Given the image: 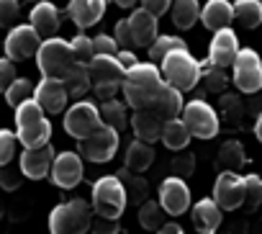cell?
Here are the masks:
<instances>
[{"label": "cell", "instance_id": "6da1fadb", "mask_svg": "<svg viewBox=\"0 0 262 234\" xmlns=\"http://www.w3.org/2000/svg\"><path fill=\"white\" fill-rule=\"evenodd\" d=\"M162 77L170 88L180 90V93H188L198 85L201 80V65L190 57L188 49H178L172 54H167L162 62Z\"/></svg>", "mask_w": 262, "mask_h": 234}, {"label": "cell", "instance_id": "7a4b0ae2", "mask_svg": "<svg viewBox=\"0 0 262 234\" xmlns=\"http://www.w3.org/2000/svg\"><path fill=\"white\" fill-rule=\"evenodd\" d=\"M93 221V206L75 198L70 203L57 206L49 214V231L52 234H85Z\"/></svg>", "mask_w": 262, "mask_h": 234}, {"label": "cell", "instance_id": "3957f363", "mask_svg": "<svg viewBox=\"0 0 262 234\" xmlns=\"http://www.w3.org/2000/svg\"><path fill=\"white\" fill-rule=\"evenodd\" d=\"M36 65H39V70H41L44 77L62 80L75 67V54H72L70 41L44 39L41 47H39V52H36Z\"/></svg>", "mask_w": 262, "mask_h": 234}, {"label": "cell", "instance_id": "277c9868", "mask_svg": "<svg viewBox=\"0 0 262 234\" xmlns=\"http://www.w3.org/2000/svg\"><path fill=\"white\" fill-rule=\"evenodd\" d=\"M126 190L116 175H105L93 185V214L105 219H121L126 211Z\"/></svg>", "mask_w": 262, "mask_h": 234}, {"label": "cell", "instance_id": "5b68a950", "mask_svg": "<svg viewBox=\"0 0 262 234\" xmlns=\"http://www.w3.org/2000/svg\"><path fill=\"white\" fill-rule=\"evenodd\" d=\"M183 121L195 139H213L219 134V116L203 100H190L188 105H183Z\"/></svg>", "mask_w": 262, "mask_h": 234}, {"label": "cell", "instance_id": "8992f818", "mask_svg": "<svg viewBox=\"0 0 262 234\" xmlns=\"http://www.w3.org/2000/svg\"><path fill=\"white\" fill-rule=\"evenodd\" d=\"M103 126V121H100V111L93 105V103H88V100H80V103H75L67 113H64V129H67V134L72 137V139H88L90 134H95L98 129Z\"/></svg>", "mask_w": 262, "mask_h": 234}, {"label": "cell", "instance_id": "52a82bcc", "mask_svg": "<svg viewBox=\"0 0 262 234\" xmlns=\"http://www.w3.org/2000/svg\"><path fill=\"white\" fill-rule=\"evenodd\" d=\"M234 85L242 93H257L262 88V59L254 49H239L234 62Z\"/></svg>", "mask_w": 262, "mask_h": 234}, {"label": "cell", "instance_id": "ba28073f", "mask_svg": "<svg viewBox=\"0 0 262 234\" xmlns=\"http://www.w3.org/2000/svg\"><path fill=\"white\" fill-rule=\"evenodd\" d=\"M41 36L36 34V29L29 26H13L11 34L6 36V57L11 62H24L29 57H36L39 47H41Z\"/></svg>", "mask_w": 262, "mask_h": 234}, {"label": "cell", "instance_id": "9c48e42d", "mask_svg": "<svg viewBox=\"0 0 262 234\" xmlns=\"http://www.w3.org/2000/svg\"><path fill=\"white\" fill-rule=\"evenodd\" d=\"M116 150H118V132L108 126H100L95 134L80 142V157L90 162H108L116 155Z\"/></svg>", "mask_w": 262, "mask_h": 234}, {"label": "cell", "instance_id": "30bf717a", "mask_svg": "<svg viewBox=\"0 0 262 234\" xmlns=\"http://www.w3.org/2000/svg\"><path fill=\"white\" fill-rule=\"evenodd\" d=\"M213 201L221 211H234L244 203V178L236 173H219L213 183Z\"/></svg>", "mask_w": 262, "mask_h": 234}, {"label": "cell", "instance_id": "8fae6325", "mask_svg": "<svg viewBox=\"0 0 262 234\" xmlns=\"http://www.w3.org/2000/svg\"><path fill=\"white\" fill-rule=\"evenodd\" d=\"M236 54H239L236 34H234L231 29L216 31V36H213V41H211V52H208V65H211V67H219V70L234 67Z\"/></svg>", "mask_w": 262, "mask_h": 234}, {"label": "cell", "instance_id": "7c38bea8", "mask_svg": "<svg viewBox=\"0 0 262 234\" xmlns=\"http://www.w3.org/2000/svg\"><path fill=\"white\" fill-rule=\"evenodd\" d=\"M160 206L165 208V214L170 216H180L188 211L190 206V190L188 185L183 183V178H167L160 188Z\"/></svg>", "mask_w": 262, "mask_h": 234}, {"label": "cell", "instance_id": "4fadbf2b", "mask_svg": "<svg viewBox=\"0 0 262 234\" xmlns=\"http://www.w3.org/2000/svg\"><path fill=\"white\" fill-rule=\"evenodd\" d=\"M49 175L59 188H75L82 180V157L77 152H59Z\"/></svg>", "mask_w": 262, "mask_h": 234}, {"label": "cell", "instance_id": "5bb4252c", "mask_svg": "<svg viewBox=\"0 0 262 234\" xmlns=\"http://www.w3.org/2000/svg\"><path fill=\"white\" fill-rule=\"evenodd\" d=\"M54 157H57L54 150H52L49 144H44V147H36V150H24L18 165H21V170H24L26 178L41 180V178H47V175L52 173Z\"/></svg>", "mask_w": 262, "mask_h": 234}, {"label": "cell", "instance_id": "9a60e30c", "mask_svg": "<svg viewBox=\"0 0 262 234\" xmlns=\"http://www.w3.org/2000/svg\"><path fill=\"white\" fill-rule=\"evenodd\" d=\"M34 100L44 108V113H59V111H64L70 95H67L62 80L44 77V80L36 85V90H34Z\"/></svg>", "mask_w": 262, "mask_h": 234}, {"label": "cell", "instance_id": "2e32d148", "mask_svg": "<svg viewBox=\"0 0 262 234\" xmlns=\"http://www.w3.org/2000/svg\"><path fill=\"white\" fill-rule=\"evenodd\" d=\"M123 82L137 85V88H139V90H144L149 98H155V95L162 90L165 77H162V72H160L155 65L139 62V65H134V67H128V70H126V80H123Z\"/></svg>", "mask_w": 262, "mask_h": 234}, {"label": "cell", "instance_id": "e0dca14e", "mask_svg": "<svg viewBox=\"0 0 262 234\" xmlns=\"http://www.w3.org/2000/svg\"><path fill=\"white\" fill-rule=\"evenodd\" d=\"M88 72H90V82L93 85H100V82H118L123 85L126 80V70L121 67V62L116 57H93V62L88 65Z\"/></svg>", "mask_w": 262, "mask_h": 234}, {"label": "cell", "instance_id": "ac0fdd59", "mask_svg": "<svg viewBox=\"0 0 262 234\" xmlns=\"http://www.w3.org/2000/svg\"><path fill=\"white\" fill-rule=\"evenodd\" d=\"M105 13V0H70L67 6V16L80 26V29H90L95 26Z\"/></svg>", "mask_w": 262, "mask_h": 234}, {"label": "cell", "instance_id": "d6986e66", "mask_svg": "<svg viewBox=\"0 0 262 234\" xmlns=\"http://www.w3.org/2000/svg\"><path fill=\"white\" fill-rule=\"evenodd\" d=\"M131 126H134V134H137L139 142L152 144V142L162 139V126H165V121L160 119L152 108H144V111H137V113H134Z\"/></svg>", "mask_w": 262, "mask_h": 234}, {"label": "cell", "instance_id": "ffe728a7", "mask_svg": "<svg viewBox=\"0 0 262 234\" xmlns=\"http://www.w3.org/2000/svg\"><path fill=\"white\" fill-rule=\"evenodd\" d=\"M201 21L213 34L221 29H229V24L234 21V3H229V0H208L201 11Z\"/></svg>", "mask_w": 262, "mask_h": 234}, {"label": "cell", "instance_id": "44dd1931", "mask_svg": "<svg viewBox=\"0 0 262 234\" xmlns=\"http://www.w3.org/2000/svg\"><path fill=\"white\" fill-rule=\"evenodd\" d=\"M162 121H172V119H178L180 116V111H183V93L180 90H175V88H170L167 82L162 85V90L152 98V105H149Z\"/></svg>", "mask_w": 262, "mask_h": 234}, {"label": "cell", "instance_id": "7402d4cb", "mask_svg": "<svg viewBox=\"0 0 262 234\" xmlns=\"http://www.w3.org/2000/svg\"><path fill=\"white\" fill-rule=\"evenodd\" d=\"M193 226L198 234H213L221 226V208L213 198L198 201L193 206Z\"/></svg>", "mask_w": 262, "mask_h": 234}, {"label": "cell", "instance_id": "603a6c76", "mask_svg": "<svg viewBox=\"0 0 262 234\" xmlns=\"http://www.w3.org/2000/svg\"><path fill=\"white\" fill-rule=\"evenodd\" d=\"M59 11L52 3H36L31 11V26L36 29V34L41 39H54V34L59 31Z\"/></svg>", "mask_w": 262, "mask_h": 234}, {"label": "cell", "instance_id": "cb8c5ba5", "mask_svg": "<svg viewBox=\"0 0 262 234\" xmlns=\"http://www.w3.org/2000/svg\"><path fill=\"white\" fill-rule=\"evenodd\" d=\"M128 26L134 31L137 47H152L157 41V18L152 13H147L144 8H139L128 16Z\"/></svg>", "mask_w": 262, "mask_h": 234}, {"label": "cell", "instance_id": "d4e9b609", "mask_svg": "<svg viewBox=\"0 0 262 234\" xmlns=\"http://www.w3.org/2000/svg\"><path fill=\"white\" fill-rule=\"evenodd\" d=\"M16 137H18V142L24 144V150L44 147V144H49L52 124H49V119H44V121H39V124H34V126H24V129H18Z\"/></svg>", "mask_w": 262, "mask_h": 234}, {"label": "cell", "instance_id": "484cf974", "mask_svg": "<svg viewBox=\"0 0 262 234\" xmlns=\"http://www.w3.org/2000/svg\"><path fill=\"white\" fill-rule=\"evenodd\" d=\"M116 178L121 180V185H123L128 201H137V203H144V201H147V196H149V185H147V180H144L139 173H131V170L123 167V170H118Z\"/></svg>", "mask_w": 262, "mask_h": 234}, {"label": "cell", "instance_id": "4316f807", "mask_svg": "<svg viewBox=\"0 0 262 234\" xmlns=\"http://www.w3.org/2000/svg\"><path fill=\"white\" fill-rule=\"evenodd\" d=\"M62 85H64V90H67V95H70V98H82V95H85V93L93 88L88 67L75 62V67H72V70H70L64 77H62Z\"/></svg>", "mask_w": 262, "mask_h": 234}, {"label": "cell", "instance_id": "83f0119b", "mask_svg": "<svg viewBox=\"0 0 262 234\" xmlns=\"http://www.w3.org/2000/svg\"><path fill=\"white\" fill-rule=\"evenodd\" d=\"M190 139H193V137H190V132H188V126H185V121H183V119L165 121V126H162V142H165V147H167V150L180 152V150H185V147H188V142H190Z\"/></svg>", "mask_w": 262, "mask_h": 234}, {"label": "cell", "instance_id": "f1b7e54d", "mask_svg": "<svg viewBox=\"0 0 262 234\" xmlns=\"http://www.w3.org/2000/svg\"><path fill=\"white\" fill-rule=\"evenodd\" d=\"M152 160H155V152H152V147L147 142L137 139L134 144H128V150H126V170L142 175L152 165Z\"/></svg>", "mask_w": 262, "mask_h": 234}, {"label": "cell", "instance_id": "f546056e", "mask_svg": "<svg viewBox=\"0 0 262 234\" xmlns=\"http://www.w3.org/2000/svg\"><path fill=\"white\" fill-rule=\"evenodd\" d=\"M244 162H247V155H244V147L239 144V142H226L224 147H221V152H219V160H216V165H219V170L221 173H236V170H242L244 167Z\"/></svg>", "mask_w": 262, "mask_h": 234}, {"label": "cell", "instance_id": "4dcf8cb0", "mask_svg": "<svg viewBox=\"0 0 262 234\" xmlns=\"http://www.w3.org/2000/svg\"><path fill=\"white\" fill-rule=\"evenodd\" d=\"M234 21H239L244 29H257L262 24V3L259 0H236Z\"/></svg>", "mask_w": 262, "mask_h": 234}, {"label": "cell", "instance_id": "1f68e13d", "mask_svg": "<svg viewBox=\"0 0 262 234\" xmlns=\"http://www.w3.org/2000/svg\"><path fill=\"white\" fill-rule=\"evenodd\" d=\"M172 24L183 31H188L198 18H201V8H198V0H175L172 3Z\"/></svg>", "mask_w": 262, "mask_h": 234}, {"label": "cell", "instance_id": "d6a6232c", "mask_svg": "<svg viewBox=\"0 0 262 234\" xmlns=\"http://www.w3.org/2000/svg\"><path fill=\"white\" fill-rule=\"evenodd\" d=\"M100 121H103V126H108V129H113V132L126 129L128 119H126L123 103H118V100H105L103 108H100Z\"/></svg>", "mask_w": 262, "mask_h": 234}, {"label": "cell", "instance_id": "836d02e7", "mask_svg": "<svg viewBox=\"0 0 262 234\" xmlns=\"http://www.w3.org/2000/svg\"><path fill=\"white\" fill-rule=\"evenodd\" d=\"M139 221H142V226L144 229H149V231H157V229H162L165 224V208L157 203V201H144L142 206H139Z\"/></svg>", "mask_w": 262, "mask_h": 234}, {"label": "cell", "instance_id": "e575fe53", "mask_svg": "<svg viewBox=\"0 0 262 234\" xmlns=\"http://www.w3.org/2000/svg\"><path fill=\"white\" fill-rule=\"evenodd\" d=\"M39 121H44V108H41L34 98L26 100V103H21V105L16 108V126H18V129L34 126V124H39Z\"/></svg>", "mask_w": 262, "mask_h": 234}, {"label": "cell", "instance_id": "d590c367", "mask_svg": "<svg viewBox=\"0 0 262 234\" xmlns=\"http://www.w3.org/2000/svg\"><path fill=\"white\" fill-rule=\"evenodd\" d=\"M178 49H188L180 36H157V41L149 47V59L152 62H162L167 54H172Z\"/></svg>", "mask_w": 262, "mask_h": 234}, {"label": "cell", "instance_id": "8d00e7d4", "mask_svg": "<svg viewBox=\"0 0 262 234\" xmlns=\"http://www.w3.org/2000/svg\"><path fill=\"white\" fill-rule=\"evenodd\" d=\"M31 98H34V85L21 77H16V82L6 90V105H11V108H18L21 103H26Z\"/></svg>", "mask_w": 262, "mask_h": 234}, {"label": "cell", "instance_id": "74e56055", "mask_svg": "<svg viewBox=\"0 0 262 234\" xmlns=\"http://www.w3.org/2000/svg\"><path fill=\"white\" fill-rule=\"evenodd\" d=\"M262 203V178L259 175H247L244 178V208L254 211Z\"/></svg>", "mask_w": 262, "mask_h": 234}, {"label": "cell", "instance_id": "f35d334b", "mask_svg": "<svg viewBox=\"0 0 262 234\" xmlns=\"http://www.w3.org/2000/svg\"><path fill=\"white\" fill-rule=\"evenodd\" d=\"M70 47H72V54H75V62L77 65H90L93 62V57H95V49H93V39H88L85 34H77L72 41H70Z\"/></svg>", "mask_w": 262, "mask_h": 234}, {"label": "cell", "instance_id": "ab89813d", "mask_svg": "<svg viewBox=\"0 0 262 234\" xmlns=\"http://www.w3.org/2000/svg\"><path fill=\"white\" fill-rule=\"evenodd\" d=\"M121 90H123V98H126V103L134 108V111H144V108H149L152 105V98L144 93V90H139L137 85H128V82H123L121 85Z\"/></svg>", "mask_w": 262, "mask_h": 234}, {"label": "cell", "instance_id": "60d3db41", "mask_svg": "<svg viewBox=\"0 0 262 234\" xmlns=\"http://www.w3.org/2000/svg\"><path fill=\"white\" fill-rule=\"evenodd\" d=\"M24 178H26V175H24L21 165L16 167L13 162H8V165L0 167V185H3L6 190H16V188L21 185V180H24Z\"/></svg>", "mask_w": 262, "mask_h": 234}, {"label": "cell", "instance_id": "b9f144b4", "mask_svg": "<svg viewBox=\"0 0 262 234\" xmlns=\"http://www.w3.org/2000/svg\"><path fill=\"white\" fill-rule=\"evenodd\" d=\"M16 142L18 137L8 129H0V167L13 162V155H16Z\"/></svg>", "mask_w": 262, "mask_h": 234}, {"label": "cell", "instance_id": "7bdbcfd3", "mask_svg": "<svg viewBox=\"0 0 262 234\" xmlns=\"http://www.w3.org/2000/svg\"><path fill=\"white\" fill-rule=\"evenodd\" d=\"M18 0H0V26L3 29H11L18 21Z\"/></svg>", "mask_w": 262, "mask_h": 234}, {"label": "cell", "instance_id": "ee69618b", "mask_svg": "<svg viewBox=\"0 0 262 234\" xmlns=\"http://www.w3.org/2000/svg\"><path fill=\"white\" fill-rule=\"evenodd\" d=\"M201 77L206 80V88L211 90V93H221L224 90V85H226V77H224V70H219V67H201Z\"/></svg>", "mask_w": 262, "mask_h": 234}, {"label": "cell", "instance_id": "f6af8a7d", "mask_svg": "<svg viewBox=\"0 0 262 234\" xmlns=\"http://www.w3.org/2000/svg\"><path fill=\"white\" fill-rule=\"evenodd\" d=\"M193 170H195V157H193L190 152H183V155H178V157L172 160V173H175V178H188V175H193Z\"/></svg>", "mask_w": 262, "mask_h": 234}, {"label": "cell", "instance_id": "bcb514c9", "mask_svg": "<svg viewBox=\"0 0 262 234\" xmlns=\"http://www.w3.org/2000/svg\"><path fill=\"white\" fill-rule=\"evenodd\" d=\"M90 231H93V234H118V231H121V224H118V219L93 216V221H90Z\"/></svg>", "mask_w": 262, "mask_h": 234}, {"label": "cell", "instance_id": "7dc6e473", "mask_svg": "<svg viewBox=\"0 0 262 234\" xmlns=\"http://www.w3.org/2000/svg\"><path fill=\"white\" fill-rule=\"evenodd\" d=\"M116 44L123 47V49H134L137 47L134 31H131V26H128V18H123V21L116 24Z\"/></svg>", "mask_w": 262, "mask_h": 234}, {"label": "cell", "instance_id": "c3c4849f", "mask_svg": "<svg viewBox=\"0 0 262 234\" xmlns=\"http://www.w3.org/2000/svg\"><path fill=\"white\" fill-rule=\"evenodd\" d=\"M93 49H95V57H98V54H103V57H116V54H118L116 39H113V36H105V34H100V36L93 39Z\"/></svg>", "mask_w": 262, "mask_h": 234}, {"label": "cell", "instance_id": "681fc988", "mask_svg": "<svg viewBox=\"0 0 262 234\" xmlns=\"http://www.w3.org/2000/svg\"><path fill=\"white\" fill-rule=\"evenodd\" d=\"M16 82V67L13 62L6 57V59H0V93L6 95V90Z\"/></svg>", "mask_w": 262, "mask_h": 234}, {"label": "cell", "instance_id": "f907efd6", "mask_svg": "<svg viewBox=\"0 0 262 234\" xmlns=\"http://www.w3.org/2000/svg\"><path fill=\"white\" fill-rule=\"evenodd\" d=\"M142 8L157 18V16H165L172 8V0H142Z\"/></svg>", "mask_w": 262, "mask_h": 234}, {"label": "cell", "instance_id": "816d5d0a", "mask_svg": "<svg viewBox=\"0 0 262 234\" xmlns=\"http://www.w3.org/2000/svg\"><path fill=\"white\" fill-rule=\"evenodd\" d=\"M118 82H100V85H93V90H95V95L105 103V100H113V95L118 93Z\"/></svg>", "mask_w": 262, "mask_h": 234}, {"label": "cell", "instance_id": "f5cc1de1", "mask_svg": "<svg viewBox=\"0 0 262 234\" xmlns=\"http://www.w3.org/2000/svg\"><path fill=\"white\" fill-rule=\"evenodd\" d=\"M116 59L121 62V67L123 70H128V67H134V65H139V59H137V54L131 52V49H118V54H116Z\"/></svg>", "mask_w": 262, "mask_h": 234}, {"label": "cell", "instance_id": "db71d44e", "mask_svg": "<svg viewBox=\"0 0 262 234\" xmlns=\"http://www.w3.org/2000/svg\"><path fill=\"white\" fill-rule=\"evenodd\" d=\"M157 234H183V229H180L175 221H170V224H165L162 229H157Z\"/></svg>", "mask_w": 262, "mask_h": 234}, {"label": "cell", "instance_id": "11a10c76", "mask_svg": "<svg viewBox=\"0 0 262 234\" xmlns=\"http://www.w3.org/2000/svg\"><path fill=\"white\" fill-rule=\"evenodd\" d=\"M254 134H257V139L262 142V113L257 116V124H254Z\"/></svg>", "mask_w": 262, "mask_h": 234}, {"label": "cell", "instance_id": "9f6ffc18", "mask_svg": "<svg viewBox=\"0 0 262 234\" xmlns=\"http://www.w3.org/2000/svg\"><path fill=\"white\" fill-rule=\"evenodd\" d=\"M113 3H116L118 8H131V6L137 3V0H113Z\"/></svg>", "mask_w": 262, "mask_h": 234}, {"label": "cell", "instance_id": "6f0895ef", "mask_svg": "<svg viewBox=\"0 0 262 234\" xmlns=\"http://www.w3.org/2000/svg\"><path fill=\"white\" fill-rule=\"evenodd\" d=\"M0 216H3V203H0Z\"/></svg>", "mask_w": 262, "mask_h": 234}, {"label": "cell", "instance_id": "680465c9", "mask_svg": "<svg viewBox=\"0 0 262 234\" xmlns=\"http://www.w3.org/2000/svg\"><path fill=\"white\" fill-rule=\"evenodd\" d=\"M257 29H262V24H259V26H257ZM259 39H262V36H259Z\"/></svg>", "mask_w": 262, "mask_h": 234}, {"label": "cell", "instance_id": "91938a15", "mask_svg": "<svg viewBox=\"0 0 262 234\" xmlns=\"http://www.w3.org/2000/svg\"><path fill=\"white\" fill-rule=\"evenodd\" d=\"M259 3H262V0H259Z\"/></svg>", "mask_w": 262, "mask_h": 234}]
</instances>
